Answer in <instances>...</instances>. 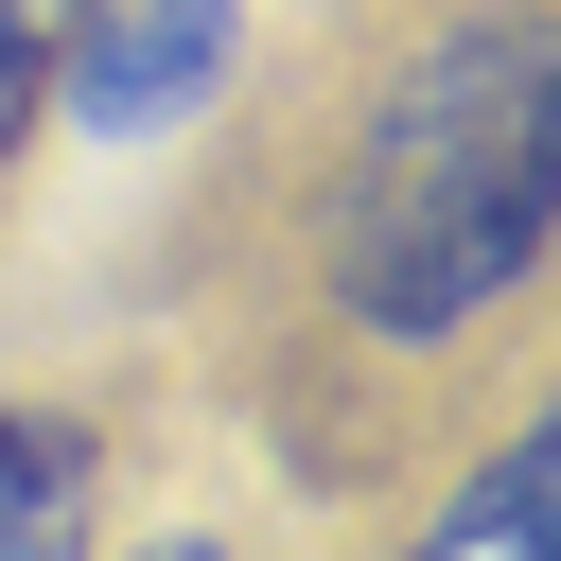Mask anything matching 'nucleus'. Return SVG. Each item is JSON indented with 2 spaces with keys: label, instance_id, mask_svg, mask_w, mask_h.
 Wrapping results in <instances>:
<instances>
[{
  "label": "nucleus",
  "instance_id": "obj_3",
  "mask_svg": "<svg viewBox=\"0 0 561 561\" xmlns=\"http://www.w3.org/2000/svg\"><path fill=\"white\" fill-rule=\"evenodd\" d=\"M386 561H561V456H543V421H491V456L438 473V508Z\"/></svg>",
  "mask_w": 561,
  "mask_h": 561
},
{
  "label": "nucleus",
  "instance_id": "obj_4",
  "mask_svg": "<svg viewBox=\"0 0 561 561\" xmlns=\"http://www.w3.org/2000/svg\"><path fill=\"white\" fill-rule=\"evenodd\" d=\"M0 561H105L88 526V421L0 386Z\"/></svg>",
  "mask_w": 561,
  "mask_h": 561
},
{
  "label": "nucleus",
  "instance_id": "obj_5",
  "mask_svg": "<svg viewBox=\"0 0 561 561\" xmlns=\"http://www.w3.org/2000/svg\"><path fill=\"white\" fill-rule=\"evenodd\" d=\"M53 35H70V0H0V193H18L35 123H53Z\"/></svg>",
  "mask_w": 561,
  "mask_h": 561
},
{
  "label": "nucleus",
  "instance_id": "obj_6",
  "mask_svg": "<svg viewBox=\"0 0 561 561\" xmlns=\"http://www.w3.org/2000/svg\"><path fill=\"white\" fill-rule=\"evenodd\" d=\"M123 561H228V543H210V526H158V543H123Z\"/></svg>",
  "mask_w": 561,
  "mask_h": 561
},
{
  "label": "nucleus",
  "instance_id": "obj_2",
  "mask_svg": "<svg viewBox=\"0 0 561 561\" xmlns=\"http://www.w3.org/2000/svg\"><path fill=\"white\" fill-rule=\"evenodd\" d=\"M228 18H245V0H70V35H53V105L105 123V140L175 123V105L228 70Z\"/></svg>",
  "mask_w": 561,
  "mask_h": 561
},
{
  "label": "nucleus",
  "instance_id": "obj_1",
  "mask_svg": "<svg viewBox=\"0 0 561 561\" xmlns=\"http://www.w3.org/2000/svg\"><path fill=\"white\" fill-rule=\"evenodd\" d=\"M543 228H561V35L543 0H456L333 105L298 298L351 351L438 368L543 298Z\"/></svg>",
  "mask_w": 561,
  "mask_h": 561
}]
</instances>
